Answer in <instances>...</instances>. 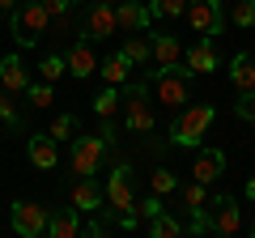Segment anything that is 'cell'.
Returning a JSON list of instances; mask_svg holds the SVG:
<instances>
[{
	"instance_id": "cell-1",
	"label": "cell",
	"mask_w": 255,
	"mask_h": 238,
	"mask_svg": "<svg viewBox=\"0 0 255 238\" xmlns=\"http://www.w3.org/2000/svg\"><path fill=\"white\" fill-rule=\"evenodd\" d=\"M9 30H13V43L17 47H38L47 38V30H51V13H47L43 0H21L17 9L9 13Z\"/></svg>"
},
{
	"instance_id": "cell-2",
	"label": "cell",
	"mask_w": 255,
	"mask_h": 238,
	"mask_svg": "<svg viewBox=\"0 0 255 238\" xmlns=\"http://www.w3.org/2000/svg\"><path fill=\"white\" fill-rule=\"evenodd\" d=\"M149 85H153V98H157V107H166V111H183L191 102V73L187 68H153L149 73Z\"/></svg>"
},
{
	"instance_id": "cell-3",
	"label": "cell",
	"mask_w": 255,
	"mask_h": 238,
	"mask_svg": "<svg viewBox=\"0 0 255 238\" xmlns=\"http://www.w3.org/2000/svg\"><path fill=\"white\" fill-rule=\"evenodd\" d=\"M124 90V128L132 136H149L153 132V98H149V81L119 85Z\"/></svg>"
},
{
	"instance_id": "cell-4",
	"label": "cell",
	"mask_w": 255,
	"mask_h": 238,
	"mask_svg": "<svg viewBox=\"0 0 255 238\" xmlns=\"http://www.w3.org/2000/svg\"><path fill=\"white\" fill-rule=\"evenodd\" d=\"M213 119H217V111L209 107V102H196V107H183L179 111V119L170 123V145H179V149H196V140H204V132L213 128Z\"/></svg>"
},
{
	"instance_id": "cell-5",
	"label": "cell",
	"mask_w": 255,
	"mask_h": 238,
	"mask_svg": "<svg viewBox=\"0 0 255 238\" xmlns=\"http://www.w3.org/2000/svg\"><path fill=\"white\" fill-rule=\"evenodd\" d=\"M136 209V192H132V166L128 162H115L107 174V204H102V217H115V213H128Z\"/></svg>"
},
{
	"instance_id": "cell-6",
	"label": "cell",
	"mask_w": 255,
	"mask_h": 238,
	"mask_svg": "<svg viewBox=\"0 0 255 238\" xmlns=\"http://www.w3.org/2000/svg\"><path fill=\"white\" fill-rule=\"evenodd\" d=\"M107 140H102V132L94 136V132H85V136L73 140V153H68V166H73L77 179H85V174H98L102 162H107Z\"/></svg>"
},
{
	"instance_id": "cell-7",
	"label": "cell",
	"mask_w": 255,
	"mask_h": 238,
	"mask_svg": "<svg viewBox=\"0 0 255 238\" xmlns=\"http://www.w3.org/2000/svg\"><path fill=\"white\" fill-rule=\"evenodd\" d=\"M183 17L191 21L196 34H209V38H217L221 30H226V9H221V0H187V13H183Z\"/></svg>"
},
{
	"instance_id": "cell-8",
	"label": "cell",
	"mask_w": 255,
	"mask_h": 238,
	"mask_svg": "<svg viewBox=\"0 0 255 238\" xmlns=\"http://www.w3.org/2000/svg\"><path fill=\"white\" fill-rule=\"evenodd\" d=\"M47 217H51V213H47L43 204H30V200H17L9 209V226H13V234H21V238L47 234Z\"/></svg>"
},
{
	"instance_id": "cell-9",
	"label": "cell",
	"mask_w": 255,
	"mask_h": 238,
	"mask_svg": "<svg viewBox=\"0 0 255 238\" xmlns=\"http://www.w3.org/2000/svg\"><path fill=\"white\" fill-rule=\"evenodd\" d=\"M243 230V209L234 196H213L209 209V234H238Z\"/></svg>"
},
{
	"instance_id": "cell-10",
	"label": "cell",
	"mask_w": 255,
	"mask_h": 238,
	"mask_svg": "<svg viewBox=\"0 0 255 238\" xmlns=\"http://www.w3.org/2000/svg\"><path fill=\"white\" fill-rule=\"evenodd\" d=\"M115 21H119V30L136 34V30H145L149 21H153V9H149V0H119L115 4Z\"/></svg>"
},
{
	"instance_id": "cell-11",
	"label": "cell",
	"mask_w": 255,
	"mask_h": 238,
	"mask_svg": "<svg viewBox=\"0 0 255 238\" xmlns=\"http://www.w3.org/2000/svg\"><path fill=\"white\" fill-rule=\"evenodd\" d=\"M68 77H77V81H85V77H94V68H98V60H94V43L90 34H81L73 47H68Z\"/></svg>"
},
{
	"instance_id": "cell-12",
	"label": "cell",
	"mask_w": 255,
	"mask_h": 238,
	"mask_svg": "<svg viewBox=\"0 0 255 238\" xmlns=\"http://www.w3.org/2000/svg\"><path fill=\"white\" fill-rule=\"evenodd\" d=\"M26 153L38 170H55L60 166V140H51V132H38V136L26 140Z\"/></svg>"
},
{
	"instance_id": "cell-13",
	"label": "cell",
	"mask_w": 255,
	"mask_h": 238,
	"mask_svg": "<svg viewBox=\"0 0 255 238\" xmlns=\"http://www.w3.org/2000/svg\"><path fill=\"white\" fill-rule=\"evenodd\" d=\"M102 204H107V192L94 183V174H85V179L73 183V209L77 213H102Z\"/></svg>"
},
{
	"instance_id": "cell-14",
	"label": "cell",
	"mask_w": 255,
	"mask_h": 238,
	"mask_svg": "<svg viewBox=\"0 0 255 238\" xmlns=\"http://www.w3.org/2000/svg\"><path fill=\"white\" fill-rule=\"evenodd\" d=\"M119 30L115 21V4H90V13H85V34L98 43V38H111Z\"/></svg>"
},
{
	"instance_id": "cell-15",
	"label": "cell",
	"mask_w": 255,
	"mask_h": 238,
	"mask_svg": "<svg viewBox=\"0 0 255 238\" xmlns=\"http://www.w3.org/2000/svg\"><path fill=\"white\" fill-rule=\"evenodd\" d=\"M221 170H226V153H221V149H196V166H191V174H196L200 183H217Z\"/></svg>"
},
{
	"instance_id": "cell-16",
	"label": "cell",
	"mask_w": 255,
	"mask_h": 238,
	"mask_svg": "<svg viewBox=\"0 0 255 238\" xmlns=\"http://www.w3.org/2000/svg\"><path fill=\"white\" fill-rule=\"evenodd\" d=\"M0 85H4L9 94H26V90H30L26 64H21L17 55H4V60H0Z\"/></svg>"
},
{
	"instance_id": "cell-17",
	"label": "cell",
	"mask_w": 255,
	"mask_h": 238,
	"mask_svg": "<svg viewBox=\"0 0 255 238\" xmlns=\"http://www.w3.org/2000/svg\"><path fill=\"white\" fill-rule=\"evenodd\" d=\"M153 38V68H174L183 60V43L174 34H149Z\"/></svg>"
},
{
	"instance_id": "cell-18",
	"label": "cell",
	"mask_w": 255,
	"mask_h": 238,
	"mask_svg": "<svg viewBox=\"0 0 255 238\" xmlns=\"http://www.w3.org/2000/svg\"><path fill=\"white\" fill-rule=\"evenodd\" d=\"M47 234L51 238H77L81 234V213L77 209H55L47 217Z\"/></svg>"
},
{
	"instance_id": "cell-19",
	"label": "cell",
	"mask_w": 255,
	"mask_h": 238,
	"mask_svg": "<svg viewBox=\"0 0 255 238\" xmlns=\"http://www.w3.org/2000/svg\"><path fill=\"white\" fill-rule=\"evenodd\" d=\"M183 68H187V73H213V68H217V51H213L209 38H200V43L183 55Z\"/></svg>"
},
{
	"instance_id": "cell-20",
	"label": "cell",
	"mask_w": 255,
	"mask_h": 238,
	"mask_svg": "<svg viewBox=\"0 0 255 238\" xmlns=\"http://www.w3.org/2000/svg\"><path fill=\"white\" fill-rule=\"evenodd\" d=\"M230 81H234V90H255V55L251 51H238L230 60Z\"/></svg>"
},
{
	"instance_id": "cell-21",
	"label": "cell",
	"mask_w": 255,
	"mask_h": 238,
	"mask_svg": "<svg viewBox=\"0 0 255 238\" xmlns=\"http://www.w3.org/2000/svg\"><path fill=\"white\" fill-rule=\"evenodd\" d=\"M179 196H183V209L196 217V213H204L213 204V196H209V183H200V179H191L187 187H179Z\"/></svg>"
},
{
	"instance_id": "cell-22",
	"label": "cell",
	"mask_w": 255,
	"mask_h": 238,
	"mask_svg": "<svg viewBox=\"0 0 255 238\" xmlns=\"http://www.w3.org/2000/svg\"><path fill=\"white\" fill-rule=\"evenodd\" d=\"M132 68H136V64H132V60H128L124 51H115V55H107V60H102V64H98V73L107 77V85H124Z\"/></svg>"
},
{
	"instance_id": "cell-23",
	"label": "cell",
	"mask_w": 255,
	"mask_h": 238,
	"mask_svg": "<svg viewBox=\"0 0 255 238\" xmlns=\"http://www.w3.org/2000/svg\"><path fill=\"white\" fill-rule=\"evenodd\" d=\"M145 234H149V238H179V234H187V226H183V221H174L170 213L162 209L157 217L145 221Z\"/></svg>"
},
{
	"instance_id": "cell-24",
	"label": "cell",
	"mask_w": 255,
	"mask_h": 238,
	"mask_svg": "<svg viewBox=\"0 0 255 238\" xmlns=\"http://www.w3.org/2000/svg\"><path fill=\"white\" fill-rule=\"evenodd\" d=\"M119 107H124V90H119V85H107V90L94 98V115L98 119H115Z\"/></svg>"
},
{
	"instance_id": "cell-25",
	"label": "cell",
	"mask_w": 255,
	"mask_h": 238,
	"mask_svg": "<svg viewBox=\"0 0 255 238\" xmlns=\"http://www.w3.org/2000/svg\"><path fill=\"white\" fill-rule=\"evenodd\" d=\"M124 55H128L136 68H140V64H149V60H153V38H140V30H136V34H128Z\"/></svg>"
},
{
	"instance_id": "cell-26",
	"label": "cell",
	"mask_w": 255,
	"mask_h": 238,
	"mask_svg": "<svg viewBox=\"0 0 255 238\" xmlns=\"http://www.w3.org/2000/svg\"><path fill=\"white\" fill-rule=\"evenodd\" d=\"M68 73V60H64V55H43V64H38V77H43V81H60V77Z\"/></svg>"
},
{
	"instance_id": "cell-27",
	"label": "cell",
	"mask_w": 255,
	"mask_h": 238,
	"mask_svg": "<svg viewBox=\"0 0 255 238\" xmlns=\"http://www.w3.org/2000/svg\"><path fill=\"white\" fill-rule=\"evenodd\" d=\"M230 21L243 26V30H251L255 26V0H234V4H230Z\"/></svg>"
},
{
	"instance_id": "cell-28",
	"label": "cell",
	"mask_w": 255,
	"mask_h": 238,
	"mask_svg": "<svg viewBox=\"0 0 255 238\" xmlns=\"http://www.w3.org/2000/svg\"><path fill=\"white\" fill-rule=\"evenodd\" d=\"M26 98L34 102V107H55V85L51 81H30Z\"/></svg>"
},
{
	"instance_id": "cell-29",
	"label": "cell",
	"mask_w": 255,
	"mask_h": 238,
	"mask_svg": "<svg viewBox=\"0 0 255 238\" xmlns=\"http://www.w3.org/2000/svg\"><path fill=\"white\" fill-rule=\"evenodd\" d=\"M43 4H47V13H51L55 34H64V30H68V4H73V0H43Z\"/></svg>"
},
{
	"instance_id": "cell-30",
	"label": "cell",
	"mask_w": 255,
	"mask_h": 238,
	"mask_svg": "<svg viewBox=\"0 0 255 238\" xmlns=\"http://www.w3.org/2000/svg\"><path fill=\"white\" fill-rule=\"evenodd\" d=\"M47 132H51V140H73V132H77V115H55Z\"/></svg>"
},
{
	"instance_id": "cell-31",
	"label": "cell",
	"mask_w": 255,
	"mask_h": 238,
	"mask_svg": "<svg viewBox=\"0 0 255 238\" xmlns=\"http://www.w3.org/2000/svg\"><path fill=\"white\" fill-rule=\"evenodd\" d=\"M170 192H179V179H174V170L157 166L153 170V196H170Z\"/></svg>"
},
{
	"instance_id": "cell-32",
	"label": "cell",
	"mask_w": 255,
	"mask_h": 238,
	"mask_svg": "<svg viewBox=\"0 0 255 238\" xmlns=\"http://www.w3.org/2000/svg\"><path fill=\"white\" fill-rule=\"evenodd\" d=\"M153 17H183L187 13V0H149Z\"/></svg>"
},
{
	"instance_id": "cell-33",
	"label": "cell",
	"mask_w": 255,
	"mask_h": 238,
	"mask_svg": "<svg viewBox=\"0 0 255 238\" xmlns=\"http://www.w3.org/2000/svg\"><path fill=\"white\" fill-rule=\"evenodd\" d=\"M238 119H247V123H255V90H238V102H234Z\"/></svg>"
},
{
	"instance_id": "cell-34",
	"label": "cell",
	"mask_w": 255,
	"mask_h": 238,
	"mask_svg": "<svg viewBox=\"0 0 255 238\" xmlns=\"http://www.w3.org/2000/svg\"><path fill=\"white\" fill-rule=\"evenodd\" d=\"M0 119H4V123H9V128H17L21 119H17V107H13V98L4 90H0Z\"/></svg>"
},
{
	"instance_id": "cell-35",
	"label": "cell",
	"mask_w": 255,
	"mask_h": 238,
	"mask_svg": "<svg viewBox=\"0 0 255 238\" xmlns=\"http://www.w3.org/2000/svg\"><path fill=\"white\" fill-rule=\"evenodd\" d=\"M81 234H90V238H102V234H107V221H102V213H90V221L81 226Z\"/></svg>"
},
{
	"instance_id": "cell-36",
	"label": "cell",
	"mask_w": 255,
	"mask_h": 238,
	"mask_svg": "<svg viewBox=\"0 0 255 238\" xmlns=\"http://www.w3.org/2000/svg\"><path fill=\"white\" fill-rule=\"evenodd\" d=\"M162 209H166V204H162V196H149L145 204H136V213H140V217H145V221H149V217H157V213H162Z\"/></svg>"
},
{
	"instance_id": "cell-37",
	"label": "cell",
	"mask_w": 255,
	"mask_h": 238,
	"mask_svg": "<svg viewBox=\"0 0 255 238\" xmlns=\"http://www.w3.org/2000/svg\"><path fill=\"white\" fill-rule=\"evenodd\" d=\"M17 4H21V0H0V13H4V17H9V13L17 9Z\"/></svg>"
},
{
	"instance_id": "cell-38",
	"label": "cell",
	"mask_w": 255,
	"mask_h": 238,
	"mask_svg": "<svg viewBox=\"0 0 255 238\" xmlns=\"http://www.w3.org/2000/svg\"><path fill=\"white\" fill-rule=\"evenodd\" d=\"M247 200H255V174L247 179Z\"/></svg>"
},
{
	"instance_id": "cell-39",
	"label": "cell",
	"mask_w": 255,
	"mask_h": 238,
	"mask_svg": "<svg viewBox=\"0 0 255 238\" xmlns=\"http://www.w3.org/2000/svg\"><path fill=\"white\" fill-rule=\"evenodd\" d=\"M94 4H119V0H94Z\"/></svg>"
},
{
	"instance_id": "cell-40",
	"label": "cell",
	"mask_w": 255,
	"mask_h": 238,
	"mask_svg": "<svg viewBox=\"0 0 255 238\" xmlns=\"http://www.w3.org/2000/svg\"><path fill=\"white\" fill-rule=\"evenodd\" d=\"M247 234H251V238H255V221H251V226H247Z\"/></svg>"
}]
</instances>
